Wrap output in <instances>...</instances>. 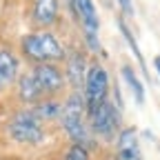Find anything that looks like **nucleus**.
<instances>
[{
    "label": "nucleus",
    "instance_id": "nucleus-5",
    "mask_svg": "<svg viewBox=\"0 0 160 160\" xmlns=\"http://www.w3.org/2000/svg\"><path fill=\"white\" fill-rule=\"evenodd\" d=\"M85 107L87 111L98 107L100 102L107 100V91H109V76L107 71L100 67V65H91L87 69V76H85Z\"/></svg>",
    "mask_w": 160,
    "mask_h": 160
},
{
    "label": "nucleus",
    "instance_id": "nucleus-9",
    "mask_svg": "<svg viewBox=\"0 0 160 160\" xmlns=\"http://www.w3.org/2000/svg\"><path fill=\"white\" fill-rule=\"evenodd\" d=\"M118 160H140L138 138L133 129H125L118 136Z\"/></svg>",
    "mask_w": 160,
    "mask_h": 160
},
{
    "label": "nucleus",
    "instance_id": "nucleus-18",
    "mask_svg": "<svg viewBox=\"0 0 160 160\" xmlns=\"http://www.w3.org/2000/svg\"><path fill=\"white\" fill-rule=\"evenodd\" d=\"M153 65H156V69H158V73H160V56H158V58L153 60Z\"/></svg>",
    "mask_w": 160,
    "mask_h": 160
},
{
    "label": "nucleus",
    "instance_id": "nucleus-15",
    "mask_svg": "<svg viewBox=\"0 0 160 160\" xmlns=\"http://www.w3.org/2000/svg\"><path fill=\"white\" fill-rule=\"evenodd\" d=\"M65 160H89V151H87V147L76 145V142H73V145L67 149Z\"/></svg>",
    "mask_w": 160,
    "mask_h": 160
},
{
    "label": "nucleus",
    "instance_id": "nucleus-3",
    "mask_svg": "<svg viewBox=\"0 0 160 160\" xmlns=\"http://www.w3.org/2000/svg\"><path fill=\"white\" fill-rule=\"evenodd\" d=\"M9 136L16 142H25V145H38L45 140L40 118L33 111H18L9 122Z\"/></svg>",
    "mask_w": 160,
    "mask_h": 160
},
{
    "label": "nucleus",
    "instance_id": "nucleus-14",
    "mask_svg": "<svg viewBox=\"0 0 160 160\" xmlns=\"http://www.w3.org/2000/svg\"><path fill=\"white\" fill-rule=\"evenodd\" d=\"M60 111H62V107H60L58 102H53V100H42V102H38L33 113L38 118H45V120H53V118H60Z\"/></svg>",
    "mask_w": 160,
    "mask_h": 160
},
{
    "label": "nucleus",
    "instance_id": "nucleus-6",
    "mask_svg": "<svg viewBox=\"0 0 160 160\" xmlns=\"http://www.w3.org/2000/svg\"><path fill=\"white\" fill-rule=\"evenodd\" d=\"M33 76H36L38 85L42 87L45 93H58L65 87V76L60 73V69H56L53 65H47V62L36 65L33 67Z\"/></svg>",
    "mask_w": 160,
    "mask_h": 160
},
{
    "label": "nucleus",
    "instance_id": "nucleus-4",
    "mask_svg": "<svg viewBox=\"0 0 160 160\" xmlns=\"http://www.w3.org/2000/svg\"><path fill=\"white\" fill-rule=\"evenodd\" d=\"M87 113H89V127L98 138L111 140L116 136V131L120 127V113L109 100H105V102H100L98 107L89 109Z\"/></svg>",
    "mask_w": 160,
    "mask_h": 160
},
{
    "label": "nucleus",
    "instance_id": "nucleus-12",
    "mask_svg": "<svg viewBox=\"0 0 160 160\" xmlns=\"http://www.w3.org/2000/svg\"><path fill=\"white\" fill-rule=\"evenodd\" d=\"M33 18L40 25H51L58 18V0H36L33 5Z\"/></svg>",
    "mask_w": 160,
    "mask_h": 160
},
{
    "label": "nucleus",
    "instance_id": "nucleus-10",
    "mask_svg": "<svg viewBox=\"0 0 160 160\" xmlns=\"http://www.w3.org/2000/svg\"><path fill=\"white\" fill-rule=\"evenodd\" d=\"M18 73V58L9 49H0V89L13 85Z\"/></svg>",
    "mask_w": 160,
    "mask_h": 160
},
{
    "label": "nucleus",
    "instance_id": "nucleus-7",
    "mask_svg": "<svg viewBox=\"0 0 160 160\" xmlns=\"http://www.w3.org/2000/svg\"><path fill=\"white\" fill-rule=\"evenodd\" d=\"M69 7H71V13L73 18H78L82 22L85 31L89 33H98V13H96V7H93V0H69Z\"/></svg>",
    "mask_w": 160,
    "mask_h": 160
},
{
    "label": "nucleus",
    "instance_id": "nucleus-2",
    "mask_svg": "<svg viewBox=\"0 0 160 160\" xmlns=\"http://www.w3.org/2000/svg\"><path fill=\"white\" fill-rule=\"evenodd\" d=\"M22 51L33 62H45V60H62L65 49L60 40L49 31H33L22 38Z\"/></svg>",
    "mask_w": 160,
    "mask_h": 160
},
{
    "label": "nucleus",
    "instance_id": "nucleus-16",
    "mask_svg": "<svg viewBox=\"0 0 160 160\" xmlns=\"http://www.w3.org/2000/svg\"><path fill=\"white\" fill-rule=\"evenodd\" d=\"M118 27H120V31H122V36H125V40H127V45L131 47V51L136 53V58H138V60H142V56H140V49H138V45H136V38H133L131 31L127 29L125 20H118Z\"/></svg>",
    "mask_w": 160,
    "mask_h": 160
},
{
    "label": "nucleus",
    "instance_id": "nucleus-13",
    "mask_svg": "<svg viewBox=\"0 0 160 160\" xmlns=\"http://www.w3.org/2000/svg\"><path fill=\"white\" fill-rule=\"evenodd\" d=\"M120 73H122L125 82L131 87V91H133V96H136V102H138V105H142V102H145V87H142V82L138 80L136 71H133L129 65H125L122 69H120Z\"/></svg>",
    "mask_w": 160,
    "mask_h": 160
},
{
    "label": "nucleus",
    "instance_id": "nucleus-17",
    "mask_svg": "<svg viewBox=\"0 0 160 160\" xmlns=\"http://www.w3.org/2000/svg\"><path fill=\"white\" fill-rule=\"evenodd\" d=\"M120 2V9H122L127 16H133V5H131V0H118Z\"/></svg>",
    "mask_w": 160,
    "mask_h": 160
},
{
    "label": "nucleus",
    "instance_id": "nucleus-8",
    "mask_svg": "<svg viewBox=\"0 0 160 160\" xmlns=\"http://www.w3.org/2000/svg\"><path fill=\"white\" fill-rule=\"evenodd\" d=\"M87 58L82 51H71L69 58H67V80L76 87L80 89L85 85V76H87Z\"/></svg>",
    "mask_w": 160,
    "mask_h": 160
},
{
    "label": "nucleus",
    "instance_id": "nucleus-11",
    "mask_svg": "<svg viewBox=\"0 0 160 160\" xmlns=\"http://www.w3.org/2000/svg\"><path fill=\"white\" fill-rule=\"evenodd\" d=\"M18 93H20V98H22L25 102H38L40 96L45 93L42 87L38 85L33 71H31V73H25L22 78H20V82H18Z\"/></svg>",
    "mask_w": 160,
    "mask_h": 160
},
{
    "label": "nucleus",
    "instance_id": "nucleus-1",
    "mask_svg": "<svg viewBox=\"0 0 160 160\" xmlns=\"http://www.w3.org/2000/svg\"><path fill=\"white\" fill-rule=\"evenodd\" d=\"M85 98L82 93L73 91L69 100L65 102L62 111H60V122H62L67 136L73 140L76 145L89 147L93 142V133H89V127L85 125Z\"/></svg>",
    "mask_w": 160,
    "mask_h": 160
}]
</instances>
